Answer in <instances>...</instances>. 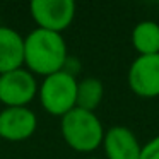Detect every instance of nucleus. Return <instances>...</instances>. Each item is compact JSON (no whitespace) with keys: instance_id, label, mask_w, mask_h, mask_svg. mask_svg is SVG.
<instances>
[{"instance_id":"obj_8","label":"nucleus","mask_w":159,"mask_h":159,"mask_svg":"<svg viewBox=\"0 0 159 159\" xmlns=\"http://www.w3.org/2000/svg\"><path fill=\"white\" fill-rule=\"evenodd\" d=\"M108 159H140L142 145L127 127H111L103 139Z\"/></svg>"},{"instance_id":"obj_10","label":"nucleus","mask_w":159,"mask_h":159,"mask_svg":"<svg viewBox=\"0 0 159 159\" xmlns=\"http://www.w3.org/2000/svg\"><path fill=\"white\" fill-rule=\"evenodd\" d=\"M132 45L139 55L159 53V24L154 21H142L132 31Z\"/></svg>"},{"instance_id":"obj_12","label":"nucleus","mask_w":159,"mask_h":159,"mask_svg":"<svg viewBox=\"0 0 159 159\" xmlns=\"http://www.w3.org/2000/svg\"><path fill=\"white\" fill-rule=\"evenodd\" d=\"M140 159H159V135H156L142 147Z\"/></svg>"},{"instance_id":"obj_7","label":"nucleus","mask_w":159,"mask_h":159,"mask_svg":"<svg viewBox=\"0 0 159 159\" xmlns=\"http://www.w3.org/2000/svg\"><path fill=\"white\" fill-rule=\"evenodd\" d=\"M38 127L34 111L28 106L4 108L0 111V139L9 142H22L33 137Z\"/></svg>"},{"instance_id":"obj_13","label":"nucleus","mask_w":159,"mask_h":159,"mask_svg":"<svg viewBox=\"0 0 159 159\" xmlns=\"http://www.w3.org/2000/svg\"><path fill=\"white\" fill-rule=\"evenodd\" d=\"M86 159H98V157H86Z\"/></svg>"},{"instance_id":"obj_2","label":"nucleus","mask_w":159,"mask_h":159,"mask_svg":"<svg viewBox=\"0 0 159 159\" xmlns=\"http://www.w3.org/2000/svg\"><path fill=\"white\" fill-rule=\"evenodd\" d=\"M60 128L67 145L77 152H93L103 144V125L93 111L74 108L62 116Z\"/></svg>"},{"instance_id":"obj_5","label":"nucleus","mask_w":159,"mask_h":159,"mask_svg":"<svg viewBox=\"0 0 159 159\" xmlns=\"http://www.w3.org/2000/svg\"><path fill=\"white\" fill-rule=\"evenodd\" d=\"M38 94L36 79L28 69L0 74V103L5 108L28 106Z\"/></svg>"},{"instance_id":"obj_11","label":"nucleus","mask_w":159,"mask_h":159,"mask_svg":"<svg viewBox=\"0 0 159 159\" xmlns=\"http://www.w3.org/2000/svg\"><path fill=\"white\" fill-rule=\"evenodd\" d=\"M104 96V87L103 82L96 77H86V79L77 82V99L75 108L86 111H93L101 104Z\"/></svg>"},{"instance_id":"obj_4","label":"nucleus","mask_w":159,"mask_h":159,"mask_svg":"<svg viewBox=\"0 0 159 159\" xmlns=\"http://www.w3.org/2000/svg\"><path fill=\"white\" fill-rule=\"evenodd\" d=\"M31 17L39 29L52 33L65 31L75 17L74 0H33L29 4Z\"/></svg>"},{"instance_id":"obj_6","label":"nucleus","mask_w":159,"mask_h":159,"mask_svg":"<svg viewBox=\"0 0 159 159\" xmlns=\"http://www.w3.org/2000/svg\"><path fill=\"white\" fill-rule=\"evenodd\" d=\"M128 86L140 98L159 96V53L139 55L128 69Z\"/></svg>"},{"instance_id":"obj_1","label":"nucleus","mask_w":159,"mask_h":159,"mask_svg":"<svg viewBox=\"0 0 159 159\" xmlns=\"http://www.w3.org/2000/svg\"><path fill=\"white\" fill-rule=\"evenodd\" d=\"M67 60V45L60 33L36 28L24 38V65L33 75L57 74L65 69Z\"/></svg>"},{"instance_id":"obj_3","label":"nucleus","mask_w":159,"mask_h":159,"mask_svg":"<svg viewBox=\"0 0 159 159\" xmlns=\"http://www.w3.org/2000/svg\"><path fill=\"white\" fill-rule=\"evenodd\" d=\"M38 96L43 110L53 116L67 115L75 108L77 99V80L74 74L60 70L57 74L45 77L38 87Z\"/></svg>"},{"instance_id":"obj_9","label":"nucleus","mask_w":159,"mask_h":159,"mask_svg":"<svg viewBox=\"0 0 159 159\" xmlns=\"http://www.w3.org/2000/svg\"><path fill=\"white\" fill-rule=\"evenodd\" d=\"M24 38L16 29L0 26V74L22 69Z\"/></svg>"}]
</instances>
